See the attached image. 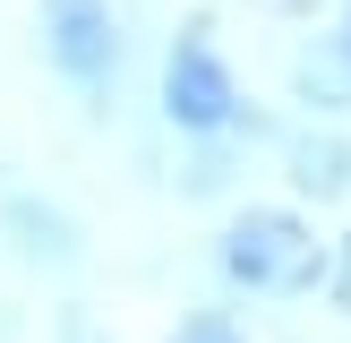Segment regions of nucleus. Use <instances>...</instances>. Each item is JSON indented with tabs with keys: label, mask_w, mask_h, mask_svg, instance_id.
<instances>
[{
	"label": "nucleus",
	"mask_w": 351,
	"mask_h": 343,
	"mask_svg": "<svg viewBox=\"0 0 351 343\" xmlns=\"http://www.w3.org/2000/svg\"><path fill=\"white\" fill-rule=\"evenodd\" d=\"M154 112H163V129L180 137V146H257V137H266V120H257V103L240 95V69L223 60V43H215L206 17H189V26L163 43Z\"/></svg>",
	"instance_id": "nucleus-1"
},
{
	"label": "nucleus",
	"mask_w": 351,
	"mask_h": 343,
	"mask_svg": "<svg viewBox=\"0 0 351 343\" xmlns=\"http://www.w3.org/2000/svg\"><path fill=\"white\" fill-rule=\"evenodd\" d=\"M215 274L232 300H308L326 283V240L300 206H240L215 232Z\"/></svg>",
	"instance_id": "nucleus-2"
},
{
	"label": "nucleus",
	"mask_w": 351,
	"mask_h": 343,
	"mask_svg": "<svg viewBox=\"0 0 351 343\" xmlns=\"http://www.w3.org/2000/svg\"><path fill=\"white\" fill-rule=\"evenodd\" d=\"M34 51L86 112H112L129 69V17L120 0H34Z\"/></svg>",
	"instance_id": "nucleus-3"
},
{
	"label": "nucleus",
	"mask_w": 351,
	"mask_h": 343,
	"mask_svg": "<svg viewBox=\"0 0 351 343\" xmlns=\"http://www.w3.org/2000/svg\"><path fill=\"white\" fill-rule=\"evenodd\" d=\"M0 232H9V249L26 257L34 274H77L86 266V232H77V215H69L60 198L9 189V198H0Z\"/></svg>",
	"instance_id": "nucleus-4"
},
{
	"label": "nucleus",
	"mask_w": 351,
	"mask_h": 343,
	"mask_svg": "<svg viewBox=\"0 0 351 343\" xmlns=\"http://www.w3.org/2000/svg\"><path fill=\"white\" fill-rule=\"evenodd\" d=\"M291 103L308 120H351V26L343 17L291 51Z\"/></svg>",
	"instance_id": "nucleus-5"
},
{
	"label": "nucleus",
	"mask_w": 351,
	"mask_h": 343,
	"mask_svg": "<svg viewBox=\"0 0 351 343\" xmlns=\"http://www.w3.org/2000/svg\"><path fill=\"white\" fill-rule=\"evenodd\" d=\"M274 154H283L291 198H308V206H335V198H351V137L335 129V120H308V129H291Z\"/></svg>",
	"instance_id": "nucleus-6"
},
{
	"label": "nucleus",
	"mask_w": 351,
	"mask_h": 343,
	"mask_svg": "<svg viewBox=\"0 0 351 343\" xmlns=\"http://www.w3.org/2000/svg\"><path fill=\"white\" fill-rule=\"evenodd\" d=\"M163 343H249V326H240L232 309H189V318L171 326Z\"/></svg>",
	"instance_id": "nucleus-7"
},
{
	"label": "nucleus",
	"mask_w": 351,
	"mask_h": 343,
	"mask_svg": "<svg viewBox=\"0 0 351 343\" xmlns=\"http://www.w3.org/2000/svg\"><path fill=\"white\" fill-rule=\"evenodd\" d=\"M51 343H112V335L95 326V309H77V300H69L60 318H51Z\"/></svg>",
	"instance_id": "nucleus-8"
},
{
	"label": "nucleus",
	"mask_w": 351,
	"mask_h": 343,
	"mask_svg": "<svg viewBox=\"0 0 351 343\" xmlns=\"http://www.w3.org/2000/svg\"><path fill=\"white\" fill-rule=\"evenodd\" d=\"M326 292H335V309L351 318V232L335 240V249H326Z\"/></svg>",
	"instance_id": "nucleus-9"
},
{
	"label": "nucleus",
	"mask_w": 351,
	"mask_h": 343,
	"mask_svg": "<svg viewBox=\"0 0 351 343\" xmlns=\"http://www.w3.org/2000/svg\"><path fill=\"white\" fill-rule=\"evenodd\" d=\"M343 26H351V0H343Z\"/></svg>",
	"instance_id": "nucleus-10"
}]
</instances>
